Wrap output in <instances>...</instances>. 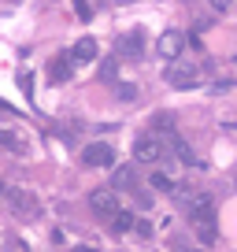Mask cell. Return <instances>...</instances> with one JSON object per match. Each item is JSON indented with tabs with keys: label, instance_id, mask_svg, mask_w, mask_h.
Returning <instances> with one entry per match:
<instances>
[{
	"label": "cell",
	"instance_id": "cell-16",
	"mask_svg": "<svg viewBox=\"0 0 237 252\" xmlns=\"http://www.w3.org/2000/svg\"><path fill=\"white\" fill-rule=\"evenodd\" d=\"M115 74H118V56H108L100 63V82H115Z\"/></svg>",
	"mask_w": 237,
	"mask_h": 252
},
{
	"label": "cell",
	"instance_id": "cell-14",
	"mask_svg": "<svg viewBox=\"0 0 237 252\" xmlns=\"http://www.w3.org/2000/svg\"><path fill=\"white\" fill-rule=\"evenodd\" d=\"M137 226V219L130 212H122V208H118L115 212V219H111V230H115V234H126V230H134Z\"/></svg>",
	"mask_w": 237,
	"mask_h": 252
},
{
	"label": "cell",
	"instance_id": "cell-17",
	"mask_svg": "<svg viewBox=\"0 0 237 252\" xmlns=\"http://www.w3.org/2000/svg\"><path fill=\"white\" fill-rule=\"evenodd\" d=\"M148 186H152V189H163V193H174V189H178L171 178H167V174H159V171H156V174H148Z\"/></svg>",
	"mask_w": 237,
	"mask_h": 252
},
{
	"label": "cell",
	"instance_id": "cell-23",
	"mask_svg": "<svg viewBox=\"0 0 237 252\" xmlns=\"http://www.w3.org/2000/svg\"><path fill=\"white\" fill-rule=\"evenodd\" d=\"M74 252H96V249H93V245H78Z\"/></svg>",
	"mask_w": 237,
	"mask_h": 252
},
{
	"label": "cell",
	"instance_id": "cell-5",
	"mask_svg": "<svg viewBox=\"0 0 237 252\" xmlns=\"http://www.w3.org/2000/svg\"><path fill=\"white\" fill-rule=\"evenodd\" d=\"M163 156V145H159V134H141L134 141V159L137 163H156Z\"/></svg>",
	"mask_w": 237,
	"mask_h": 252
},
{
	"label": "cell",
	"instance_id": "cell-10",
	"mask_svg": "<svg viewBox=\"0 0 237 252\" xmlns=\"http://www.w3.org/2000/svg\"><path fill=\"white\" fill-rule=\"evenodd\" d=\"M111 186H115V189H137V171H134L130 163L115 167V174H111Z\"/></svg>",
	"mask_w": 237,
	"mask_h": 252
},
{
	"label": "cell",
	"instance_id": "cell-21",
	"mask_svg": "<svg viewBox=\"0 0 237 252\" xmlns=\"http://www.w3.org/2000/svg\"><path fill=\"white\" fill-rule=\"evenodd\" d=\"M137 234H141V237H152V222H145V219H137Z\"/></svg>",
	"mask_w": 237,
	"mask_h": 252
},
{
	"label": "cell",
	"instance_id": "cell-2",
	"mask_svg": "<svg viewBox=\"0 0 237 252\" xmlns=\"http://www.w3.org/2000/svg\"><path fill=\"white\" fill-rule=\"evenodd\" d=\"M167 82H171L174 89H197L200 86V67L189 60H171V67H167Z\"/></svg>",
	"mask_w": 237,
	"mask_h": 252
},
{
	"label": "cell",
	"instance_id": "cell-3",
	"mask_svg": "<svg viewBox=\"0 0 237 252\" xmlns=\"http://www.w3.org/2000/svg\"><path fill=\"white\" fill-rule=\"evenodd\" d=\"M115 56L118 60H141L145 56V30L141 26H134L130 33H122V37L115 41Z\"/></svg>",
	"mask_w": 237,
	"mask_h": 252
},
{
	"label": "cell",
	"instance_id": "cell-8",
	"mask_svg": "<svg viewBox=\"0 0 237 252\" xmlns=\"http://www.w3.org/2000/svg\"><path fill=\"white\" fill-rule=\"evenodd\" d=\"M74 63H78V60H74L71 52H63V56H56V60H52L48 74H52V82H56V86H63V82H67V78L74 74Z\"/></svg>",
	"mask_w": 237,
	"mask_h": 252
},
{
	"label": "cell",
	"instance_id": "cell-18",
	"mask_svg": "<svg viewBox=\"0 0 237 252\" xmlns=\"http://www.w3.org/2000/svg\"><path fill=\"white\" fill-rule=\"evenodd\" d=\"M134 96H137V89L130 86V82H118L115 86V100H134Z\"/></svg>",
	"mask_w": 237,
	"mask_h": 252
},
{
	"label": "cell",
	"instance_id": "cell-4",
	"mask_svg": "<svg viewBox=\"0 0 237 252\" xmlns=\"http://www.w3.org/2000/svg\"><path fill=\"white\" fill-rule=\"evenodd\" d=\"M89 208H93V215H100V219H115V212H118L115 186L111 189H93V193H89Z\"/></svg>",
	"mask_w": 237,
	"mask_h": 252
},
{
	"label": "cell",
	"instance_id": "cell-19",
	"mask_svg": "<svg viewBox=\"0 0 237 252\" xmlns=\"http://www.w3.org/2000/svg\"><path fill=\"white\" fill-rule=\"evenodd\" d=\"M74 11H78L82 23H89V19H93V8H89V0H74Z\"/></svg>",
	"mask_w": 237,
	"mask_h": 252
},
{
	"label": "cell",
	"instance_id": "cell-9",
	"mask_svg": "<svg viewBox=\"0 0 237 252\" xmlns=\"http://www.w3.org/2000/svg\"><path fill=\"white\" fill-rule=\"evenodd\" d=\"M71 56H74L78 63H93L96 56H100V48H96L93 37H78V41H74V48H71Z\"/></svg>",
	"mask_w": 237,
	"mask_h": 252
},
{
	"label": "cell",
	"instance_id": "cell-22",
	"mask_svg": "<svg viewBox=\"0 0 237 252\" xmlns=\"http://www.w3.org/2000/svg\"><path fill=\"white\" fill-rule=\"evenodd\" d=\"M207 4H211L215 11H230V0H207Z\"/></svg>",
	"mask_w": 237,
	"mask_h": 252
},
{
	"label": "cell",
	"instance_id": "cell-1",
	"mask_svg": "<svg viewBox=\"0 0 237 252\" xmlns=\"http://www.w3.org/2000/svg\"><path fill=\"white\" fill-rule=\"evenodd\" d=\"M4 200H8V208L19 215V219H33V215L41 212L37 197H33L30 189H23V186H4Z\"/></svg>",
	"mask_w": 237,
	"mask_h": 252
},
{
	"label": "cell",
	"instance_id": "cell-12",
	"mask_svg": "<svg viewBox=\"0 0 237 252\" xmlns=\"http://www.w3.org/2000/svg\"><path fill=\"white\" fill-rule=\"evenodd\" d=\"M174 126H178V123H174V115H171V111H159V115L152 119V134L171 137V134H174Z\"/></svg>",
	"mask_w": 237,
	"mask_h": 252
},
{
	"label": "cell",
	"instance_id": "cell-11",
	"mask_svg": "<svg viewBox=\"0 0 237 252\" xmlns=\"http://www.w3.org/2000/svg\"><path fill=\"white\" fill-rule=\"evenodd\" d=\"M167 145H171V152H174V156H178V159H182V163H197V156H193V149H189V145H185V141H182V137H178V134H171V137H167Z\"/></svg>",
	"mask_w": 237,
	"mask_h": 252
},
{
	"label": "cell",
	"instance_id": "cell-20",
	"mask_svg": "<svg viewBox=\"0 0 237 252\" xmlns=\"http://www.w3.org/2000/svg\"><path fill=\"white\" fill-rule=\"evenodd\" d=\"M19 86H23L26 96H33V74L30 71H19Z\"/></svg>",
	"mask_w": 237,
	"mask_h": 252
},
{
	"label": "cell",
	"instance_id": "cell-15",
	"mask_svg": "<svg viewBox=\"0 0 237 252\" xmlns=\"http://www.w3.org/2000/svg\"><path fill=\"white\" fill-rule=\"evenodd\" d=\"M4 149H8L11 156H23V152H26V141H23V137L15 134V130H11V126L4 130Z\"/></svg>",
	"mask_w": 237,
	"mask_h": 252
},
{
	"label": "cell",
	"instance_id": "cell-6",
	"mask_svg": "<svg viewBox=\"0 0 237 252\" xmlns=\"http://www.w3.org/2000/svg\"><path fill=\"white\" fill-rule=\"evenodd\" d=\"M82 163L86 167H115V149L104 141H93L82 149Z\"/></svg>",
	"mask_w": 237,
	"mask_h": 252
},
{
	"label": "cell",
	"instance_id": "cell-13",
	"mask_svg": "<svg viewBox=\"0 0 237 252\" xmlns=\"http://www.w3.org/2000/svg\"><path fill=\"white\" fill-rule=\"evenodd\" d=\"M193 230H197V241H200V245H215V219L193 222Z\"/></svg>",
	"mask_w": 237,
	"mask_h": 252
},
{
	"label": "cell",
	"instance_id": "cell-24",
	"mask_svg": "<svg viewBox=\"0 0 237 252\" xmlns=\"http://www.w3.org/2000/svg\"><path fill=\"white\" fill-rule=\"evenodd\" d=\"M185 252H204V249H185Z\"/></svg>",
	"mask_w": 237,
	"mask_h": 252
},
{
	"label": "cell",
	"instance_id": "cell-7",
	"mask_svg": "<svg viewBox=\"0 0 237 252\" xmlns=\"http://www.w3.org/2000/svg\"><path fill=\"white\" fill-rule=\"evenodd\" d=\"M185 33L182 30H163L159 33V41H156V52L163 56V60H178V56H182V48H185Z\"/></svg>",
	"mask_w": 237,
	"mask_h": 252
}]
</instances>
